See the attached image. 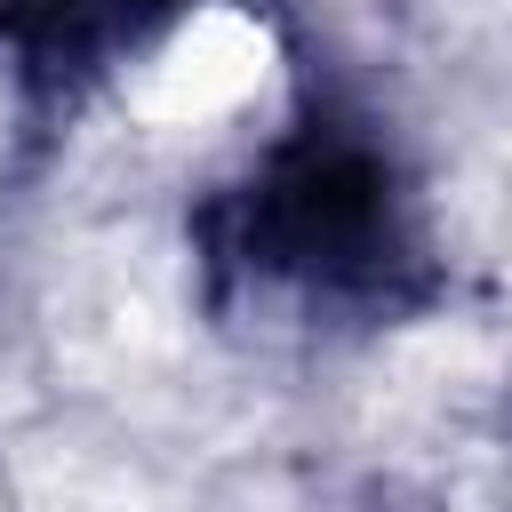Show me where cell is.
Listing matches in <instances>:
<instances>
[{"instance_id":"1","label":"cell","mask_w":512,"mask_h":512,"mask_svg":"<svg viewBox=\"0 0 512 512\" xmlns=\"http://www.w3.org/2000/svg\"><path fill=\"white\" fill-rule=\"evenodd\" d=\"M232 240L224 256L256 280L328 296H392V272L408 264V232L392 208V176L368 144L304 128L288 152L264 160V176L224 208Z\"/></svg>"},{"instance_id":"2","label":"cell","mask_w":512,"mask_h":512,"mask_svg":"<svg viewBox=\"0 0 512 512\" xmlns=\"http://www.w3.org/2000/svg\"><path fill=\"white\" fill-rule=\"evenodd\" d=\"M168 8H184V0H24L16 40L40 72H80V64L112 56L120 40H144Z\"/></svg>"}]
</instances>
